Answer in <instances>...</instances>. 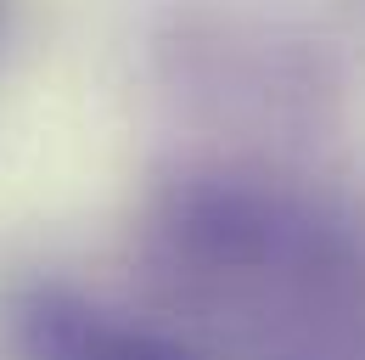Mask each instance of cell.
<instances>
[{"label": "cell", "instance_id": "obj_1", "mask_svg": "<svg viewBox=\"0 0 365 360\" xmlns=\"http://www.w3.org/2000/svg\"><path fill=\"white\" fill-rule=\"evenodd\" d=\"M146 265L197 360H365V242L281 186L175 180Z\"/></svg>", "mask_w": 365, "mask_h": 360}, {"label": "cell", "instance_id": "obj_2", "mask_svg": "<svg viewBox=\"0 0 365 360\" xmlns=\"http://www.w3.org/2000/svg\"><path fill=\"white\" fill-rule=\"evenodd\" d=\"M17 326L34 360H197L175 332L124 321L68 287H34L17 310Z\"/></svg>", "mask_w": 365, "mask_h": 360}]
</instances>
